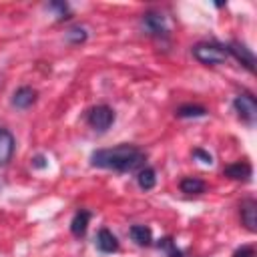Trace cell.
<instances>
[{"mask_svg":"<svg viewBox=\"0 0 257 257\" xmlns=\"http://www.w3.org/2000/svg\"><path fill=\"white\" fill-rule=\"evenodd\" d=\"M147 153L135 145L122 143L110 149H98L90 155V165L96 169H110L116 173H131L145 165Z\"/></svg>","mask_w":257,"mask_h":257,"instance_id":"obj_1","label":"cell"},{"mask_svg":"<svg viewBox=\"0 0 257 257\" xmlns=\"http://www.w3.org/2000/svg\"><path fill=\"white\" fill-rule=\"evenodd\" d=\"M191 52H193V56H195L201 64H205V66H219V64H223V62L229 58V54H227V50H225L223 44H219V42H209V40L197 42V44L191 48Z\"/></svg>","mask_w":257,"mask_h":257,"instance_id":"obj_2","label":"cell"},{"mask_svg":"<svg viewBox=\"0 0 257 257\" xmlns=\"http://www.w3.org/2000/svg\"><path fill=\"white\" fill-rule=\"evenodd\" d=\"M141 28L145 34L153 38H169V24L161 12H155V10L145 12L141 18Z\"/></svg>","mask_w":257,"mask_h":257,"instance_id":"obj_3","label":"cell"},{"mask_svg":"<svg viewBox=\"0 0 257 257\" xmlns=\"http://www.w3.org/2000/svg\"><path fill=\"white\" fill-rule=\"evenodd\" d=\"M233 108L237 112V116L247 122V124H255L257 120V100L251 92H241L233 98Z\"/></svg>","mask_w":257,"mask_h":257,"instance_id":"obj_4","label":"cell"},{"mask_svg":"<svg viewBox=\"0 0 257 257\" xmlns=\"http://www.w3.org/2000/svg\"><path fill=\"white\" fill-rule=\"evenodd\" d=\"M86 122L98 131V133H104L112 122H114V110L108 106V104H96L88 110L86 114Z\"/></svg>","mask_w":257,"mask_h":257,"instance_id":"obj_5","label":"cell"},{"mask_svg":"<svg viewBox=\"0 0 257 257\" xmlns=\"http://www.w3.org/2000/svg\"><path fill=\"white\" fill-rule=\"evenodd\" d=\"M225 50H227L229 56H233L237 62H241L249 72H255V56H253L251 48H247L243 42L231 40V42L225 46Z\"/></svg>","mask_w":257,"mask_h":257,"instance_id":"obj_6","label":"cell"},{"mask_svg":"<svg viewBox=\"0 0 257 257\" xmlns=\"http://www.w3.org/2000/svg\"><path fill=\"white\" fill-rule=\"evenodd\" d=\"M239 213H241V223L245 225V229L255 233L257 231V201L243 199L239 205Z\"/></svg>","mask_w":257,"mask_h":257,"instance_id":"obj_7","label":"cell"},{"mask_svg":"<svg viewBox=\"0 0 257 257\" xmlns=\"http://www.w3.org/2000/svg\"><path fill=\"white\" fill-rule=\"evenodd\" d=\"M223 175L229 177V179H233V181H243V183H247V181H251V177H253V169H251V165H249L247 161H237V163L227 165V167L223 169Z\"/></svg>","mask_w":257,"mask_h":257,"instance_id":"obj_8","label":"cell"},{"mask_svg":"<svg viewBox=\"0 0 257 257\" xmlns=\"http://www.w3.org/2000/svg\"><path fill=\"white\" fill-rule=\"evenodd\" d=\"M14 149H16V141H14V135L0 126V167L8 165L12 155H14Z\"/></svg>","mask_w":257,"mask_h":257,"instance_id":"obj_9","label":"cell"},{"mask_svg":"<svg viewBox=\"0 0 257 257\" xmlns=\"http://www.w3.org/2000/svg\"><path fill=\"white\" fill-rule=\"evenodd\" d=\"M36 96H38V92L32 88V86H20V88H16L14 90V94H12V106H16V108H30L34 102H36Z\"/></svg>","mask_w":257,"mask_h":257,"instance_id":"obj_10","label":"cell"},{"mask_svg":"<svg viewBox=\"0 0 257 257\" xmlns=\"http://www.w3.org/2000/svg\"><path fill=\"white\" fill-rule=\"evenodd\" d=\"M96 249L100 253H114L118 251V239L112 231H108L106 227H102L98 233H96Z\"/></svg>","mask_w":257,"mask_h":257,"instance_id":"obj_11","label":"cell"},{"mask_svg":"<svg viewBox=\"0 0 257 257\" xmlns=\"http://www.w3.org/2000/svg\"><path fill=\"white\" fill-rule=\"evenodd\" d=\"M90 217H92L90 211H86V209H78V211L74 213L72 221H70V233H72L74 237H82V235L86 233V229H88V221H90Z\"/></svg>","mask_w":257,"mask_h":257,"instance_id":"obj_12","label":"cell"},{"mask_svg":"<svg viewBox=\"0 0 257 257\" xmlns=\"http://www.w3.org/2000/svg\"><path fill=\"white\" fill-rule=\"evenodd\" d=\"M128 235H131V239H133L137 245H141V247H149V245L153 243V231H151V227H147V225H133V227L128 229Z\"/></svg>","mask_w":257,"mask_h":257,"instance_id":"obj_13","label":"cell"},{"mask_svg":"<svg viewBox=\"0 0 257 257\" xmlns=\"http://www.w3.org/2000/svg\"><path fill=\"white\" fill-rule=\"evenodd\" d=\"M179 189L183 193H187V195H201V193H205L207 183L203 179H199V177H185L179 183Z\"/></svg>","mask_w":257,"mask_h":257,"instance_id":"obj_14","label":"cell"},{"mask_svg":"<svg viewBox=\"0 0 257 257\" xmlns=\"http://www.w3.org/2000/svg\"><path fill=\"white\" fill-rule=\"evenodd\" d=\"M137 183H139L141 189L151 191L157 185V173H155V169L153 167H143L139 171V175H137Z\"/></svg>","mask_w":257,"mask_h":257,"instance_id":"obj_15","label":"cell"},{"mask_svg":"<svg viewBox=\"0 0 257 257\" xmlns=\"http://www.w3.org/2000/svg\"><path fill=\"white\" fill-rule=\"evenodd\" d=\"M175 114L179 118H199V116H205L207 114V108L201 106V104H181Z\"/></svg>","mask_w":257,"mask_h":257,"instance_id":"obj_16","label":"cell"},{"mask_svg":"<svg viewBox=\"0 0 257 257\" xmlns=\"http://www.w3.org/2000/svg\"><path fill=\"white\" fill-rule=\"evenodd\" d=\"M86 38H88V32L82 26H72V28L66 30V40L70 44H82Z\"/></svg>","mask_w":257,"mask_h":257,"instance_id":"obj_17","label":"cell"},{"mask_svg":"<svg viewBox=\"0 0 257 257\" xmlns=\"http://www.w3.org/2000/svg\"><path fill=\"white\" fill-rule=\"evenodd\" d=\"M159 249H165V251H167V257H183V253L177 249V245L173 243V239H171V237H165V239H161V243H159Z\"/></svg>","mask_w":257,"mask_h":257,"instance_id":"obj_18","label":"cell"},{"mask_svg":"<svg viewBox=\"0 0 257 257\" xmlns=\"http://www.w3.org/2000/svg\"><path fill=\"white\" fill-rule=\"evenodd\" d=\"M48 8L58 12V20H64V18H68V14H70V8H68L66 2H50Z\"/></svg>","mask_w":257,"mask_h":257,"instance_id":"obj_19","label":"cell"},{"mask_svg":"<svg viewBox=\"0 0 257 257\" xmlns=\"http://www.w3.org/2000/svg\"><path fill=\"white\" fill-rule=\"evenodd\" d=\"M193 157L201 159V163H205V165H213L211 153H207V151H203V149H195V151H193Z\"/></svg>","mask_w":257,"mask_h":257,"instance_id":"obj_20","label":"cell"},{"mask_svg":"<svg viewBox=\"0 0 257 257\" xmlns=\"http://www.w3.org/2000/svg\"><path fill=\"white\" fill-rule=\"evenodd\" d=\"M233 257H255V249L249 247V245H243L241 249H237V251L233 253Z\"/></svg>","mask_w":257,"mask_h":257,"instance_id":"obj_21","label":"cell"},{"mask_svg":"<svg viewBox=\"0 0 257 257\" xmlns=\"http://www.w3.org/2000/svg\"><path fill=\"white\" fill-rule=\"evenodd\" d=\"M32 167L34 169H44V167H48V161H46V157L44 155H36V157H32Z\"/></svg>","mask_w":257,"mask_h":257,"instance_id":"obj_22","label":"cell"}]
</instances>
